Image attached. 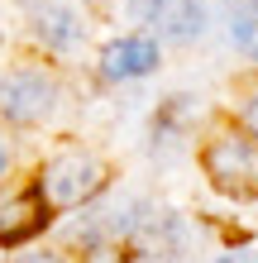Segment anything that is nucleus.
<instances>
[{
  "instance_id": "obj_1",
  "label": "nucleus",
  "mask_w": 258,
  "mask_h": 263,
  "mask_svg": "<svg viewBox=\"0 0 258 263\" xmlns=\"http://www.w3.org/2000/svg\"><path fill=\"white\" fill-rule=\"evenodd\" d=\"M105 163L96 158V153H57V158L43 163V173H38V201L48 211H72V206H82V201H91L101 187H105Z\"/></svg>"
},
{
  "instance_id": "obj_2",
  "label": "nucleus",
  "mask_w": 258,
  "mask_h": 263,
  "mask_svg": "<svg viewBox=\"0 0 258 263\" xmlns=\"http://www.w3.org/2000/svg\"><path fill=\"white\" fill-rule=\"evenodd\" d=\"M201 163H206V177L215 182L225 196H234V201L258 196V139L253 134H244V129H220L206 144Z\"/></svg>"
},
{
  "instance_id": "obj_3",
  "label": "nucleus",
  "mask_w": 258,
  "mask_h": 263,
  "mask_svg": "<svg viewBox=\"0 0 258 263\" xmlns=\"http://www.w3.org/2000/svg\"><path fill=\"white\" fill-rule=\"evenodd\" d=\"M57 101V86L48 72L38 67H19L10 77H0V115L14 120V125H34V120H43L53 110Z\"/></svg>"
},
{
  "instance_id": "obj_4",
  "label": "nucleus",
  "mask_w": 258,
  "mask_h": 263,
  "mask_svg": "<svg viewBox=\"0 0 258 263\" xmlns=\"http://www.w3.org/2000/svg\"><path fill=\"white\" fill-rule=\"evenodd\" d=\"M134 20L153 24L163 39L191 43L206 34V0H134Z\"/></svg>"
},
{
  "instance_id": "obj_5",
  "label": "nucleus",
  "mask_w": 258,
  "mask_h": 263,
  "mask_svg": "<svg viewBox=\"0 0 258 263\" xmlns=\"http://www.w3.org/2000/svg\"><path fill=\"white\" fill-rule=\"evenodd\" d=\"M19 5L29 10V20H34L38 39L48 43V48H72V43L82 39V20H77V10L63 5V0H19Z\"/></svg>"
},
{
  "instance_id": "obj_6",
  "label": "nucleus",
  "mask_w": 258,
  "mask_h": 263,
  "mask_svg": "<svg viewBox=\"0 0 258 263\" xmlns=\"http://www.w3.org/2000/svg\"><path fill=\"white\" fill-rule=\"evenodd\" d=\"M158 67V43L153 39H120L101 53V72L110 82H134V77H148Z\"/></svg>"
},
{
  "instance_id": "obj_7",
  "label": "nucleus",
  "mask_w": 258,
  "mask_h": 263,
  "mask_svg": "<svg viewBox=\"0 0 258 263\" xmlns=\"http://www.w3.org/2000/svg\"><path fill=\"white\" fill-rule=\"evenodd\" d=\"M48 220V206L38 201V192H19L10 201H0V244H19L34 230H43Z\"/></svg>"
},
{
  "instance_id": "obj_8",
  "label": "nucleus",
  "mask_w": 258,
  "mask_h": 263,
  "mask_svg": "<svg viewBox=\"0 0 258 263\" xmlns=\"http://www.w3.org/2000/svg\"><path fill=\"white\" fill-rule=\"evenodd\" d=\"M230 39H234L239 53L258 58V14H253V10H234V14H230Z\"/></svg>"
},
{
  "instance_id": "obj_9",
  "label": "nucleus",
  "mask_w": 258,
  "mask_h": 263,
  "mask_svg": "<svg viewBox=\"0 0 258 263\" xmlns=\"http://www.w3.org/2000/svg\"><path fill=\"white\" fill-rule=\"evenodd\" d=\"M10 263H67V258L53 254V249H34V254H14Z\"/></svg>"
},
{
  "instance_id": "obj_10",
  "label": "nucleus",
  "mask_w": 258,
  "mask_h": 263,
  "mask_svg": "<svg viewBox=\"0 0 258 263\" xmlns=\"http://www.w3.org/2000/svg\"><path fill=\"white\" fill-rule=\"evenodd\" d=\"M244 125H249V134L258 139V96H253V101L244 105Z\"/></svg>"
},
{
  "instance_id": "obj_11",
  "label": "nucleus",
  "mask_w": 258,
  "mask_h": 263,
  "mask_svg": "<svg viewBox=\"0 0 258 263\" xmlns=\"http://www.w3.org/2000/svg\"><path fill=\"white\" fill-rule=\"evenodd\" d=\"M215 263H258V254H220Z\"/></svg>"
},
{
  "instance_id": "obj_12",
  "label": "nucleus",
  "mask_w": 258,
  "mask_h": 263,
  "mask_svg": "<svg viewBox=\"0 0 258 263\" xmlns=\"http://www.w3.org/2000/svg\"><path fill=\"white\" fill-rule=\"evenodd\" d=\"M5 163H10V153H5V144H0V173H5Z\"/></svg>"
},
{
  "instance_id": "obj_13",
  "label": "nucleus",
  "mask_w": 258,
  "mask_h": 263,
  "mask_svg": "<svg viewBox=\"0 0 258 263\" xmlns=\"http://www.w3.org/2000/svg\"><path fill=\"white\" fill-rule=\"evenodd\" d=\"M249 5H253V14H258V0H249Z\"/></svg>"
}]
</instances>
